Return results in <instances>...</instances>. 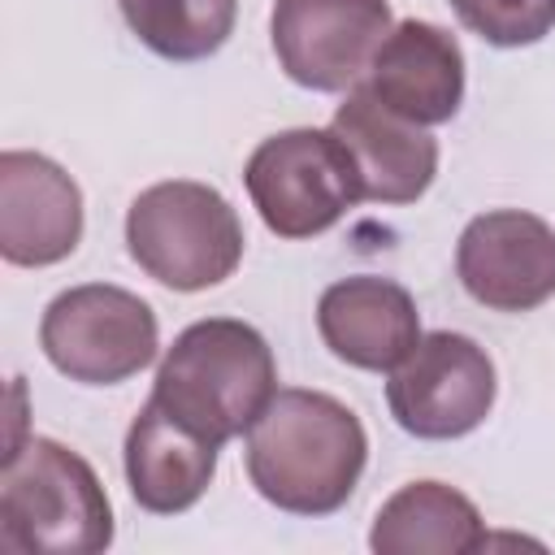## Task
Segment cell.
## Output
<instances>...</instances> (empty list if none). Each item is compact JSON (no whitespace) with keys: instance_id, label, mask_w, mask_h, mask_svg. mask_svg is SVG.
I'll list each match as a JSON object with an SVG mask.
<instances>
[{"instance_id":"5b68a950","label":"cell","mask_w":555,"mask_h":555,"mask_svg":"<svg viewBox=\"0 0 555 555\" xmlns=\"http://www.w3.org/2000/svg\"><path fill=\"white\" fill-rule=\"evenodd\" d=\"M251 208L278 238H312L338 225L360 199V173L334 130L295 126L256 143L243 165Z\"/></svg>"},{"instance_id":"8fae6325","label":"cell","mask_w":555,"mask_h":555,"mask_svg":"<svg viewBox=\"0 0 555 555\" xmlns=\"http://www.w3.org/2000/svg\"><path fill=\"white\" fill-rule=\"evenodd\" d=\"M330 130L351 152L364 199L416 204L429 191L438 173V139L425 126L390 113L364 82H356L347 100L334 108Z\"/></svg>"},{"instance_id":"9a60e30c","label":"cell","mask_w":555,"mask_h":555,"mask_svg":"<svg viewBox=\"0 0 555 555\" xmlns=\"http://www.w3.org/2000/svg\"><path fill=\"white\" fill-rule=\"evenodd\" d=\"M369 546L377 555H468L486 546V520L455 486L408 481L377 507Z\"/></svg>"},{"instance_id":"e0dca14e","label":"cell","mask_w":555,"mask_h":555,"mask_svg":"<svg viewBox=\"0 0 555 555\" xmlns=\"http://www.w3.org/2000/svg\"><path fill=\"white\" fill-rule=\"evenodd\" d=\"M451 9L494 48H529L555 30V0H451Z\"/></svg>"},{"instance_id":"52a82bcc","label":"cell","mask_w":555,"mask_h":555,"mask_svg":"<svg viewBox=\"0 0 555 555\" xmlns=\"http://www.w3.org/2000/svg\"><path fill=\"white\" fill-rule=\"evenodd\" d=\"M499 382L490 351L455 330L421 334L403 364L390 369L386 403L403 434L447 442L473 434L494 408Z\"/></svg>"},{"instance_id":"4fadbf2b","label":"cell","mask_w":555,"mask_h":555,"mask_svg":"<svg viewBox=\"0 0 555 555\" xmlns=\"http://www.w3.org/2000/svg\"><path fill=\"white\" fill-rule=\"evenodd\" d=\"M364 87L399 117L416 126H442L464 104V52L460 39L425 17L390 26L369 61Z\"/></svg>"},{"instance_id":"7c38bea8","label":"cell","mask_w":555,"mask_h":555,"mask_svg":"<svg viewBox=\"0 0 555 555\" xmlns=\"http://www.w3.org/2000/svg\"><path fill=\"white\" fill-rule=\"evenodd\" d=\"M321 343L351 369L390 373L421 343V312L408 286L377 273L338 278L317 299Z\"/></svg>"},{"instance_id":"ba28073f","label":"cell","mask_w":555,"mask_h":555,"mask_svg":"<svg viewBox=\"0 0 555 555\" xmlns=\"http://www.w3.org/2000/svg\"><path fill=\"white\" fill-rule=\"evenodd\" d=\"M395 17L386 0H278L269 39L282 74L308 91H351Z\"/></svg>"},{"instance_id":"5bb4252c","label":"cell","mask_w":555,"mask_h":555,"mask_svg":"<svg viewBox=\"0 0 555 555\" xmlns=\"http://www.w3.org/2000/svg\"><path fill=\"white\" fill-rule=\"evenodd\" d=\"M217 442L178 421L165 403L147 395L126 429V481L130 499L152 516H178L195 507L217 473Z\"/></svg>"},{"instance_id":"7a4b0ae2","label":"cell","mask_w":555,"mask_h":555,"mask_svg":"<svg viewBox=\"0 0 555 555\" xmlns=\"http://www.w3.org/2000/svg\"><path fill=\"white\" fill-rule=\"evenodd\" d=\"M273 390V347L238 317H204L186 325L160 356L152 382V399L217 447L247 434Z\"/></svg>"},{"instance_id":"9c48e42d","label":"cell","mask_w":555,"mask_h":555,"mask_svg":"<svg viewBox=\"0 0 555 555\" xmlns=\"http://www.w3.org/2000/svg\"><path fill=\"white\" fill-rule=\"evenodd\" d=\"M455 278L490 312H533L555 295V230L525 208H490L460 230Z\"/></svg>"},{"instance_id":"6da1fadb","label":"cell","mask_w":555,"mask_h":555,"mask_svg":"<svg viewBox=\"0 0 555 555\" xmlns=\"http://www.w3.org/2000/svg\"><path fill=\"white\" fill-rule=\"evenodd\" d=\"M247 477L264 503L291 516H330L351 494L369 464L360 416L304 386H278L247 429Z\"/></svg>"},{"instance_id":"3957f363","label":"cell","mask_w":555,"mask_h":555,"mask_svg":"<svg viewBox=\"0 0 555 555\" xmlns=\"http://www.w3.org/2000/svg\"><path fill=\"white\" fill-rule=\"evenodd\" d=\"M108 542L113 503L95 468L56 438H17L0 473V546L13 555H95Z\"/></svg>"},{"instance_id":"30bf717a","label":"cell","mask_w":555,"mask_h":555,"mask_svg":"<svg viewBox=\"0 0 555 555\" xmlns=\"http://www.w3.org/2000/svg\"><path fill=\"white\" fill-rule=\"evenodd\" d=\"M82 238V191L43 152H0V256L48 269Z\"/></svg>"},{"instance_id":"277c9868","label":"cell","mask_w":555,"mask_h":555,"mask_svg":"<svg viewBox=\"0 0 555 555\" xmlns=\"http://www.w3.org/2000/svg\"><path fill=\"white\" fill-rule=\"evenodd\" d=\"M243 221L230 199L195 178H169L126 208L130 260L169 291H208L243 260Z\"/></svg>"},{"instance_id":"2e32d148","label":"cell","mask_w":555,"mask_h":555,"mask_svg":"<svg viewBox=\"0 0 555 555\" xmlns=\"http://www.w3.org/2000/svg\"><path fill=\"white\" fill-rule=\"evenodd\" d=\"M134 39L165 61H204L234 35L238 0H117Z\"/></svg>"},{"instance_id":"8992f818","label":"cell","mask_w":555,"mask_h":555,"mask_svg":"<svg viewBox=\"0 0 555 555\" xmlns=\"http://www.w3.org/2000/svg\"><path fill=\"white\" fill-rule=\"evenodd\" d=\"M39 347L56 373L82 386H117L156 360L160 325L147 299L113 282L61 291L39 321Z\"/></svg>"}]
</instances>
